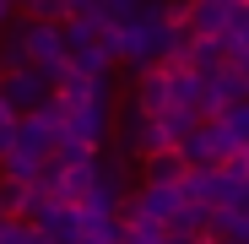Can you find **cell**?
I'll return each mask as SVG.
<instances>
[{
	"mask_svg": "<svg viewBox=\"0 0 249 244\" xmlns=\"http://www.w3.org/2000/svg\"><path fill=\"white\" fill-rule=\"evenodd\" d=\"M108 141H114V152H119L124 163H146L152 152H174L168 141H162L157 119H146L136 103H124V109L114 114V131H108Z\"/></svg>",
	"mask_w": 249,
	"mask_h": 244,
	"instance_id": "obj_1",
	"label": "cell"
},
{
	"mask_svg": "<svg viewBox=\"0 0 249 244\" xmlns=\"http://www.w3.org/2000/svg\"><path fill=\"white\" fill-rule=\"evenodd\" d=\"M60 136H65V109L49 98L38 114H27V119H17V147L27 152V157H38V163H49L54 157V147H60Z\"/></svg>",
	"mask_w": 249,
	"mask_h": 244,
	"instance_id": "obj_2",
	"label": "cell"
},
{
	"mask_svg": "<svg viewBox=\"0 0 249 244\" xmlns=\"http://www.w3.org/2000/svg\"><path fill=\"white\" fill-rule=\"evenodd\" d=\"M179 157H184V169H222L228 157H238V141L222 131V119H206V125L179 147Z\"/></svg>",
	"mask_w": 249,
	"mask_h": 244,
	"instance_id": "obj_3",
	"label": "cell"
},
{
	"mask_svg": "<svg viewBox=\"0 0 249 244\" xmlns=\"http://www.w3.org/2000/svg\"><path fill=\"white\" fill-rule=\"evenodd\" d=\"M65 60H71V49H65V27H38V22H27V65L44 76L49 87L60 81Z\"/></svg>",
	"mask_w": 249,
	"mask_h": 244,
	"instance_id": "obj_4",
	"label": "cell"
},
{
	"mask_svg": "<svg viewBox=\"0 0 249 244\" xmlns=\"http://www.w3.org/2000/svg\"><path fill=\"white\" fill-rule=\"evenodd\" d=\"M0 98H6V109L17 114V119H27V114H38L49 98H54V87L44 76H38L33 65L27 71H11V76H0Z\"/></svg>",
	"mask_w": 249,
	"mask_h": 244,
	"instance_id": "obj_5",
	"label": "cell"
},
{
	"mask_svg": "<svg viewBox=\"0 0 249 244\" xmlns=\"http://www.w3.org/2000/svg\"><path fill=\"white\" fill-rule=\"evenodd\" d=\"M54 103H60V109H81V103L114 109V81H108V76H76V71L65 65L60 81H54Z\"/></svg>",
	"mask_w": 249,
	"mask_h": 244,
	"instance_id": "obj_6",
	"label": "cell"
},
{
	"mask_svg": "<svg viewBox=\"0 0 249 244\" xmlns=\"http://www.w3.org/2000/svg\"><path fill=\"white\" fill-rule=\"evenodd\" d=\"M108 131H114V109H103V103H81V109H65V141H81V147L103 152Z\"/></svg>",
	"mask_w": 249,
	"mask_h": 244,
	"instance_id": "obj_7",
	"label": "cell"
},
{
	"mask_svg": "<svg viewBox=\"0 0 249 244\" xmlns=\"http://www.w3.org/2000/svg\"><path fill=\"white\" fill-rule=\"evenodd\" d=\"M238 11H244V0H195L184 27H190V38H222L238 22Z\"/></svg>",
	"mask_w": 249,
	"mask_h": 244,
	"instance_id": "obj_8",
	"label": "cell"
},
{
	"mask_svg": "<svg viewBox=\"0 0 249 244\" xmlns=\"http://www.w3.org/2000/svg\"><path fill=\"white\" fill-rule=\"evenodd\" d=\"M130 103L146 114V119H157V114H168L174 109V98H168V71H141V76H130Z\"/></svg>",
	"mask_w": 249,
	"mask_h": 244,
	"instance_id": "obj_9",
	"label": "cell"
},
{
	"mask_svg": "<svg viewBox=\"0 0 249 244\" xmlns=\"http://www.w3.org/2000/svg\"><path fill=\"white\" fill-rule=\"evenodd\" d=\"M179 195L195 201V206H206V212H217L222 195H228V179H222V169H190L184 185H179Z\"/></svg>",
	"mask_w": 249,
	"mask_h": 244,
	"instance_id": "obj_10",
	"label": "cell"
},
{
	"mask_svg": "<svg viewBox=\"0 0 249 244\" xmlns=\"http://www.w3.org/2000/svg\"><path fill=\"white\" fill-rule=\"evenodd\" d=\"M184 157L179 152H152L146 163H141V185H152V190H179L184 185Z\"/></svg>",
	"mask_w": 249,
	"mask_h": 244,
	"instance_id": "obj_11",
	"label": "cell"
},
{
	"mask_svg": "<svg viewBox=\"0 0 249 244\" xmlns=\"http://www.w3.org/2000/svg\"><path fill=\"white\" fill-rule=\"evenodd\" d=\"M33 228L44 233L49 244H81V233H76V206H65V201H49L44 217H38Z\"/></svg>",
	"mask_w": 249,
	"mask_h": 244,
	"instance_id": "obj_12",
	"label": "cell"
},
{
	"mask_svg": "<svg viewBox=\"0 0 249 244\" xmlns=\"http://www.w3.org/2000/svg\"><path fill=\"white\" fill-rule=\"evenodd\" d=\"M11 71H27V22L22 17H11L6 38H0V76H11Z\"/></svg>",
	"mask_w": 249,
	"mask_h": 244,
	"instance_id": "obj_13",
	"label": "cell"
},
{
	"mask_svg": "<svg viewBox=\"0 0 249 244\" xmlns=\"http://www.w3.org/2000/svg\"><path fill=\"white\" fill-rule=\"evenodd\" d=\"M184 65H190L195 76H217V71L228 65L222 38H190V55H184Z\"/></svg>",
	"mask_w": 249,
	"mask_h": 244,
	"instance_id": "obj_14",
	"label": "cell"
},
{
	"mask_svg": "<svg viewBox=\"0 0 249 244\" xmlns=\"http://www.w3.org/2000/svg\"><path fill=\"white\" fill-rule=\"evenodd\" d=\"M17 17L22 22H38V27H65L71 22V0H22Z\"/></svg>",
	"mask_w": 249,
	"mask_h": 244,
	"instance_id": "obj_15",
	"label": "cell"
},
{
	"mask_svg": "<svg viewBox=\"0 0 249 244\" xmlns=\"http://www.w3.org/2000/svg\"><path fill=\"white\" fill-rule=\"evenodd\" d=\"M168 98H174V109H200V76L195 71H168Z\"/></svg>",
	"mask_w": 249,
	"mask_h": 244,
	"instance_id": "obj_16",
	"label": "cell"
},
{
	"mask_svg": "<svg viewBox=\"0 0 249 244\" xmlns=\"http://www.w3.org/2000/svg\"><path fill=\"white\" fill-rule=\"evenodd\" d=\"M38 169H44V163H38V157H27V152L17 147L6 163H0V179H6V185H38Z\"/></svg>",
	"mask_w": 249,
	"mask_h": 244,
	"instance_id": "obj_17",
	"label": "cell"
},
{
	"mask_svg": "<svg viewBox=\"0 0 249 244\" xmlns=\"http://www.w3.org/2000/svg\"><path fill=\"white\" fill-rule=\"evenodd\" d=\"M65 65H71L76 76H108V71H114V60L103 55V44H92V49H76Z\"/></svg>",
	"mask_w": 249,
	"mask_h": 244,
	"instance_id": "obj_18",
	"label": "cell"
},
{
	"mask_svg": "<svg viewBox=\"0 0 249 244\" xmlns=\"http://www.w3.org/2000/svg\"><path fill=\"white\" fill-rule=\"evenodd\" d=\"M54 163H60V169H87V163H98V152H92V147H81V141H65V136H60Z\"/></svg>",
	"mask_w": 249,
	"mask_h": 244,
	"instance_id": "obj_19",
	"label": "cell"
},
{
	"mask_svg": "<svg viewBox=\"0 0 249 244\" xmlns=\"http://www.w3.org/2000/svg\"><path fill=\"white\" fill-rule=\"evenodd\" d=\"M71 22H87V27H114L103 0H71Z\"/></svg>",
	"mask_w": 249,
	"mask_h": 244,
	"instance_id": "obj_20",
	"label": "cell"
},
{
	"mask_svg": "<svg viewBox=\"0 0 249 244\" xmlns=\"http://www.w3.org/2000/svg\"><path fill=\"white\" fill-rule=\"evenodd\" d=\"M222 131L238 141V152L249 147V103H238V109H228V114H222Z\"/></svg>",
	"mask_w": 249,
	"mask_h": 244,
	"instance_id": "obj_21",
	"label": "cell"
},
{
	"mask_svg": "<svg viewBox=\"0 0 249 244\" xmlns=\"http://www.w3.org/2000/svg\"><path fill=\"white\" fill-rule=\"evenodd\" d=\"M222 49H228V55H233V49H249V6H244V11H238V22L222 33Z\"/></svg>",
	"mask_w": 249,
	"mask_h": 244,
	"instance_id": "obj_22",
	"label": "cell"
},
{
	"mask_svg": "<svg viewBox=\"0 0 249 244\" xmlns=\"http://www.w3.org/2000/svg\"><path fill=\"white\" fill-rule=\"evenodd\" d=\"M6 244H49V239L38 233L33 223H22V217H11V223H6Z\"/></svg>",
	"mask_w": 249,
	"mask_h": 244,
	"instance_id": "obj_23",
	"label": "cell"
},
{
	"mask_svg": "<svg viewBox=\"0 0 249 244\" xmlns=\"http://www.w3.org/2000/svg\"><path fill=\"white\" fill-rule=\"evenodd\" d=\"M103 6H108V22L119 27V22H136L146 11V0H103Z\"/></svg>",
	"mask_w": 249,
	"mask_h": 244,
	"instance_id": "obj_24",
	"label": "cell"
},
{
	"mask_svg": "<svg viewBox=\"0 0 249 244\" xmlns=\"http://www.w3.org/2000/svg\"><path fill=\"white\" fill-rule=\"evenodd\" d=\"M0 201H6V217H22V206H27V185H6V179H0Z\"/></svg>",
	"mask_w": 249,
	"mask_h": 244,
	"instance_id": "obj_25",
	"label": "cell"
},
{
	"mask_svg": "<svg viewBox=\"0 0 249 244\" xmlns=\"http://www.w3.org/2000/svg\"><path fill=\"white\" fill-rule=\"evenodd\" d=\"M162 228H124V244H162Z\"/></svg>",
	"mask_w": 249,
	"mask_h": 244,
	"instance_id": "obj_26",
	"label": "cell"
},
{
	"mask_svg": "<svg viewBox=\"0 0 249 244\" xmlns=\"http://www.w3.org/2000/svg\"><path fill=\"white\" fill-rule=\"evenodd\" d=\"M228 71H238V76L249 81V49H233V55H228Z\"/></svg>",
	"mask_w": 249,
	"mask_h": 244,
	"instance_id": "obj_27",
	"label": "cell"
},
{
	"mask_svg": "<svg viewBox=\"0 0 249 244\" xmlns=\"http://www.w3.org/2000/svg\"><path fill=\"white\" fill-rule=\"evenodd\" d=\"M81 244H124V228H114V233H92V239H81Z\"/></svg>",
	"mask_w": 249,
	"mask_h": 244,
	"instance_id": "obj_28",
	"label": "cell"
},
{
	"mask_svg": "<svg viewBox=\"0 0 249 244\" xmlns=\"http://www.w3.org/2000/svg\"><path fill=\"white\" fill-rule=\"evenodd\" d=\"M17 17V0H0V22H11Z\"/></svg>",
	"mask_w": 249,
	"mask_h": 244,
	"instance_id": "obj_29",
	"label": "cell"
},
{
	"mask_svg": "<svg viewBox=\"0 0 249 244\" xmlns=\"http://www.w3.org/2000/svg\"><path fill=\"white\" fill-rule=\"evenodd\" d=\"M0 244H6V223H0Z\"/></svg>",
	"mask_w": 249,
	"mask_h": 244,
	"instance_id": "obj_30",
	"label": "cell"
},
{
	"mask_svg": "<svg viewBox=\"0 0 249 244\" xmlns=\"http://www.w3.org/2000/svg\"><path fill=\"white\" fill-rule=\"evenodd\" d=\"M179 6H195V0H179Z\"/></svg>",
	"mask_w": 249,
	"mask_h": 244,
	"instance_id": "obj_31",
	"label": "cell"
},
{
	"mask_svg": "<svg viewBox=\"0 0 249 244\" xmlns=\"http://www.w3.org/2000/svg\"><path fill=\"white\" fill-rule=\"evenodd\" d=\"M238 244H249V239H238Z\"/></svg>",
	"mask_w": 249,
	"mask_h": 244,
	"instance_id": "obj_32",
	"label": "cell"
},
{
	"mask_svg": "<svg viewBox=\"0 0 249 244\" xmlns=\"http://www.w3.org/2000/svg\"><path fill=\"white\" fill-rule=\"evenodd\" d=\"M244 6H249V0H244Z\"/></svg>",
	"mask_w": 249,
	"mask_h": 244,
	"instance_id": "obj_33",
	"label": "cell"
},
{
	"mask_svg": "<svg viewBox=\"0 0 249 244\" xmlns=\"http://www.w3.org/2000/svg\"><path fill=\"white\" fill-rule=\"evenodd\" d=\"M17 6H22V0H17Z\"/></svg>",
	"mask_w": 249,
	"mask_h": 244,
	"instance_id": "obj_34",
	"label": "cell"
}]
</instances>
